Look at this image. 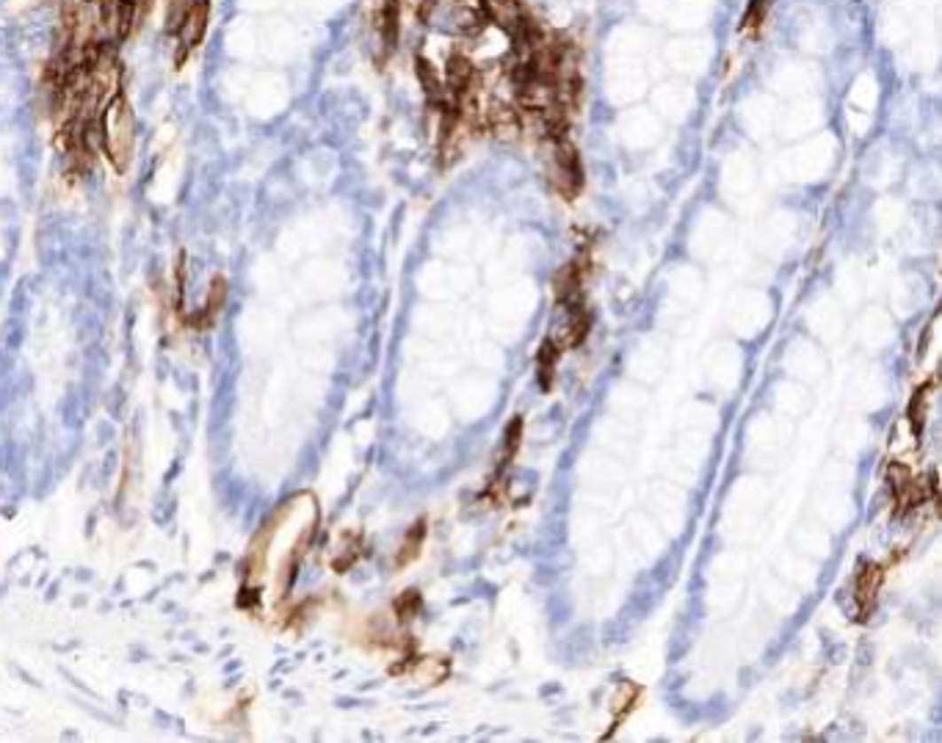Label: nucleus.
<instances>
[{
  "label": "nucleus",
  "mask_w": 942,
  "mask_h": 743,
  "mask_svg": "<svg viewBox=\"0 0 942 743\" xmlns=\"http://www.w3.org/2000/svg\"><path fill=\"white\" fill-rule=\"evenodd\" d=\"M559 343L555 340H545L542 348H539V359H537V368H539V385L545 390H550L553 385V373H555V363H559Z\"/></svg>",
  "instance_id": "5"
},
{
  "label": "nucleus",
  "mask_w": 942,
  "mask_h": 743,
  "mask_svg": "<svg viewBox=\"0 0 942 743\" xmlns=\"http://www.w3.org/2000/svg\"><path fill=\"white\" fill-rule=\"evenodd\" d=\"M882 586V567L876 564H865L857 578H854V603H857V616L860 622L865 616H871L874 606H876V594Z\"/></svg>",
  "instance_id": "4"
},
{
  "label": "nucleus",
  "mask_w": 942,
  "mask_h": 743,
  "mask_svg": "<svg viewBox=\"0 0 942 743\" xmlns=\"http://www.w3.org/2000/svg\"><path fill=\"white\" fill-rule=\"evenodd\" d=\"M426 522H418L415 525V528L412 531H409V536H406V544L401 547V559H398V564H406L409 559H415L418 556V547H420V542H423V536H426Z\"/></svg>",
  "instance_id": "7"
},
{
  "label": "nucleus",
  "mask_w": 942,
  "mask_h": 743,
  "mask_svg": "<svg viewBox=\"0 0 942 743\" xmlns=\"http://www.w3.org/2000/svg\"><path fill=\"white\" fill-rule=\"evenodd\" d=\"M553 147V163H550V180L559 185V191L564 197H575L584 185V169L581 160H577V153L572 150L569 136L564 138H553L547 141Z\"/></svg>",
  "instance_id": "3"
},
{
  "label": "nucleus",
  "mask_w": 942,
  "mask_h": 743,
  "mask_svg": "<svg viewBox=\"0 0 942 743\" xmlns=\"http://www.w3.org/2000/svg\"><path fill=\"white\" fill-rule=\"evenodd\" d=\"M100 141H103L106 155L111 158V163L122 172L130 160L133 144H136V116H133L130 100L125 98V91H116L106 103V108L100 113Z\"/></svg>",
  "instance_id": "1"
},
{
  "label": "nucleus",
  "mask_w": 942,
  "mask_h": 743,
  "mask_svg": "<svg viewBox=\"0 0 942 743\" xmlns=\"http://www.w3.org/2000/svg\"><path fill=\"white\" fill-rule=\"evenodd\" d=\"M208 17H210V4L200 0V4L188 6L175 22H169V31L175 34V61L177 66L197 51L208 34Z\"/></svg>",
  "instance_id": "2"
},
{
  "label": "nucleus",
  "mask_w": 942,
  "mask_h": 743,
  "mask_svg": "<svg viewBox=\"0 0 942 743\" xmlns=\"http://www.w3.org/2000/svg\"><path fill=\"white\" fill-rule=\"evenodd\" d=\"M418 608H420V597H418V591H404V594H401V600L396 603V611H398V616H401V619H409L412 614H418Z\"/></svg>",
  "instance_id": "9"
},
{
  "label": "nucleus",
  "mask_w": 942,
  "mask_h": 743,
  "mask_svg": "<svg viewBox=\"0 0 942 743\" xmlns=\"http://www.w3.org/2000/svg\"><path fill=\"white\" fill-rule=\"evenodd\" d=\"M771 4H774V0H752V4H749L746 17H743V28H758V26H763L765 17H768Z\"/></svg>",
  "instance_id": "6"
},
{
  "label": "nucleus",
  "mask_w": 942,
  "mask_h": 743,
  "mask_svg": "<svg viewBox=\"0 0 942 743\" xmlns=\"http://www.w3.org/2000/svg\"><path fill=\"white\" fill-rule=\"evenodd\" d=\"M520 437H522V418H514V423L509 426V431H506V457H503L500 470H503V467H506V462H509V459L514 457V453H517Z\"/></svg>",
  "instance_id": "8"
}]
</instances>
